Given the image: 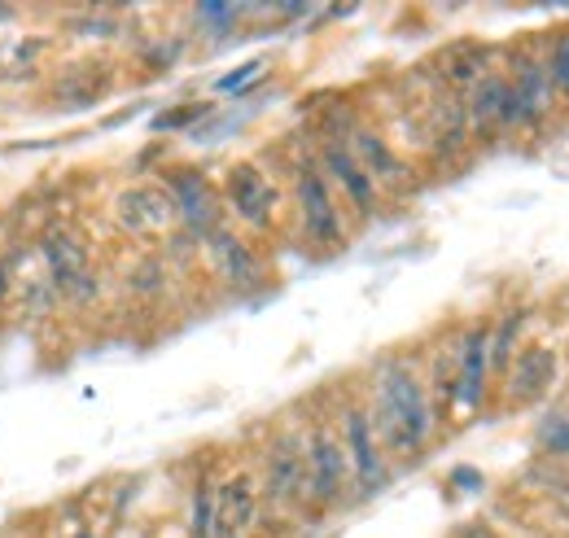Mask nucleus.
Returning <instances> with one entry per match:
<instances>
[{"label":"nucleus","mask_w":569,"mask_h":538,"mask_svg":"<svg viewBox=\"0 0 569 538\" xmlns=\"http://www.w3.org/2000/svg\"><path fill=\"white\" fill-rule=\"evenodd\" d=\"M202 114H207V106H176V110H167V114L153 119V132H180V128L198 123Z\"/></svg>","instance_id":"6ab92c4d"},{"label":"nucleus","mask_w":569,"mask_h":538,"mask_svg":"<svg viewBox=\"0 0 569 538\" xmlns=\"http://www.w3.org/2000/svg\"><path fill=\"white\" fill-rule=\"evenodd\" d=\"M293 198H298V219H302V237L311 246H342V210L333 202V189L320 171V162L302 158L293 162Z\"/></svg>","instance_id":"f03ea898"},{"label":"nucleus","mask_w":569,"mask_h":538,"mask_svg":"<svg viewBox=\"0 0 569 538\" xmlns=\"http://www.w3.org/2000/svg\"><path fill=\"white\" fill-rule=\"evenodd\" d=\"M202 241H207L211 271L228 285V289L250 293V289H259V285H263V263H259V255H254V250H250L232 228H211Z\"/></svg>","instance_id":"1a4fd4ad"},{"label":"nucleus","mask_w":569,"mask_h":538,"mask_svg":"<svg viewBox=\"0 0 569 538\" xmlns=\"http://www.w3.org/2000/svg\"><path fill=\"white\" fill-rule=\"evenodd\" d=\"M44 263H49V289L53 298H71V302H83L97 293V271H92V259L83 250V241L67 232V228H49L44 241Z\"/></svg>","instance_id":"7ed1b4c3"},{"label":"nucleus","mask_w":569,"mask_h":538,"mask_svg":"<svg viewBox=\"0 0 569 538\" xmlns=\"http://www.w3.org/2000/svg\"><path fill=\"white\" fill-rule=\"evenodd\" d=\"M259 521V481L250 472H232L214 486V535L211 538H246Z\"/></svg>","instance_id":"9d476101"},{"label":"nucleus","mask_w":569,"mask_h":538,"mask_svg":"<svg viewBox=\"0 0 569 538\" xmlns=\"http://www.w3.org/2000/svg\"><path fill=\"white\" fill-rule=\"evenodd\" d=\"M36 538H44V535H36Z\"/></svg>","instance_id":"a878e982"},{"label":"nucleus","mask_w":569,"mask_h":538,"mask_svg":"<svg viewBox=\"0 0 569 538\" xmlns=\"http://www.w3.org/2000/svg\"><path fill=\"white\" fill-rule=\"evenodd\" d=\"M487 359H491V333L487 329H473L465 337V350H460V372H456V399L465 411L482 404V390H487Z\"/></svg>","instance_id":"4468645a"},{"label":"nucleus","mask_w":569,"mask_h":538,"mask_svg":"<svg viewBox=\"0 0 569 538\" xmlns=\"http://www.w3.org/2000/svg\"><path fill=\"white\" fill-rule=\"evenodd\" d=\"M548 83L561 88L569 97V36L557 40V49H552V58H548Z\"/></svg>","instance_id":"aec40b11"},{"label":"nucleus","mask_w":569,"mask_h":538,"mask_svg":"<svg viewBox=\"0 0 569 538\" xmlns=\"http://www.w3.org/2000/svg\"><path fill=\"white\" fill-rule=\"evenodd\" d=\"M263 499L289 508L307 499V447L298 434H277L263 456Z\"/></svg>","instance_id":"423d86ee"},{"label":"nucleus","mask_w":569,"mask_h":538,"mask_svg":"<svg viewBox=\"0 0 569 538\" xmlns=\"http://www.w3.org/2000/svg\"><path fill=\"white\" fill-rule=\"evenodd\" d=\"M4 18H13V9H4V4H0V22H4Z\"/></svg>","instance_id":"5701e85b"},{"label":"nucleus","mask_w":569,"mask_h":538,"mask_svg":"<svg viewBox=\"0 0 569 538\" xmlns=\"http://www.w3.org/2000/svg\"><path fill=\"white\" fill-rule=\"evenodd\" d=\"M0 289H4V271H0Z\"/></svg>","instance_id":"393cba45"},{"label":"nucleus","mask_w":569,"mask_h":538,"mask_svg":"<svg viewBox=\"0 0 569 538\" xmlns=\"http://www.w3.org/2000/svg\"><path fill=\"white\" fill-rule=\"evenodd\" d=\"M74 538H97V535H92V530H79V535H74Z\"/></svg>","instance_id":"b1692460"},{"label":"nucleus","mask_w":569,"mask_h":538,"mask_svg":"<svg viewBox=\"0 0 569 538\" xmlns=\"http://www.w3.org/2000/svg\"><path fill=\"white\" fill-rule=\"evenodd\" d=\"M347 145H351V153L359 158V167L368 171V180H372L377 189H408V185H412V167L390 149V140L381 132L356 128Z\"/></svg>","instance_id":"f8f14e48"},{"label":"nucleus","mask_w":569,"mask_h":538,"mask_svg":"<svg viewBox=\"0 0 569 538\" xmlns=\"http://www.w3.org/2000/svg\"><path fill=\"white\" fill-rule=\"evenodd\" d=\"M512 106H517V123H539V119H543V110L552 106V83H548V70L539 67L535 58H521V62H517Z\"/></svg>","instance_id":"2eb2a0df"},{"label":"nucleus","mask_w":569,"mask_h":538,"mask_svg":"<svg viewBox=\"0 0 569 538\" xmlns=\"http://www.w3.org/2000/svg\"><path fill=\"white\" fill-rule=\"evenodd\" d=\"M302 447H307V499L316 508L338 504L347 495V481H351V465H347L342 438L329 425H316Z\"/></svg>","instance_id":"20e7f679"},{"label":"nucleus","mask_w":569,"mask_h":538,"mask_svg":"<svg viewBox=\"0 0 569 538\" xmlns=\"http://www.w3.org/2000/svg\"><path fill=\"white\" fill-rule=\"evenodd\" d=\"M552 377H557V355L543 350V346H530V350H521V359L512 363L508 395L521 399V404H530V399H539V395L552 386Z\"/></svg>","instance_id":"dca6fc26"},{"label":"nucleus","mask_w":569,"mask_h":538,"mask_svg":"<svg viewBox=\"0 0 569 538\" xmlns=\"http://www.w3.org/2000/svg\"><path fill=\"white\" fill-rule=\"evenodd\" d=\"M259 70H263V58H254V62H246V67H241V70H232V74H223V79H219V92H237V88H246V83H250V79H254Z\"/></svg>","instance_id":"412c9836"},{"label":"nucleus","mask_w":569,"mask_h":538,"mask_svg":"<svg viewBox=\"0 0 569 538\" xmlns=\"http://www.w3.org/2000/svg\"><path fill=\"white\" fill-rule=\"evenodd\" d=\"M167 193H171V202H176V215H180L198 237H207L211 228H219V223H214V219H219V202H214L211 185H207L202 171H176V176L167 180Z\"/></svg>","instance_id":"ddd939ff"},{"label":"nucleus","mask_w":569,"mask_h":538,"mask_svg":"<svg viewBox=\"0 0 569 538\" xmlns=\"http://www.w3.org/2000/svg\"><path fill=\"white\" fill-rule=\"evenodd\" d=\"M543 447H548V451H557V456H569V416L543 429Z\"/></svg>","instance_id":"4be33fe9"},{"label":"nucleus","mask_w":569,"mask_h":538,"mask_svg":"<svg viewBox=\"0 0 569 538\" xmlns=\"http://www.w3.org/2000/svg\"><path fill=\"white\" fill-rule=\"evenodd\" d=\"M223 198L232 206V215L250 228H272L277 206H281V189L268 180V171L259 162H237L223 180Z\"/></svg>","instance_id":"39448f33"},{"label":"nucleus","mask_w":569,"mask_h":538,"mask_svg":"<svg viewBox=\"0 0 569 538\" xmlns=\"http://www.w3.org/2000/svg\"><path fill=\"white\" fill-rule=\"evenodd\" d=\"M114 219L128 237H162L171 232V223L180 219L176 215V202L167 193V185H137V189H123L114 198Z\"/></svg>","instance_id":"0eeeda50"},{"label":"nucleus","mask_w":569,"mask_h":538,"mask_svg":"<svg viewBox=\"0 0 569 538\" xmlns=\"http://www.w3.org/2000/svg\"><path fill=\"white\" fill-rule=\"evenodd\" d=\"M372 434L386 451H395L399 460L421 456L429 447L433 420L438 411L429 404L426 381L408 359H386L377 368V399H372Z\"/></svg>","instance_id":"f257e3e1"},{"label":"nucleus","mask_w":569,"mask_h":538,"mask_svg":"<svg viewBox=\"0 0 569 538\" xmlns=\"http://www.w3.org/2000/svg\"><path fill=\"white\" fill-rule=\"evenodd\" d=\"M320 171H325V180H333V185L347 193V202H351V210H356L359 219L377 215V185L368 180V171L359 167V158L351 153L347 140H325V149H320Z\"/></svg>","instance_id":"9b49d317"},{"label":"nucleus","mask_w":569,"mask_h":538,"mask_svg":"<svg viewBox=\"0 0 569 538\" xmlns=\"http://www.w3.org/2000/svg\"><path fill=\"white\" fill-rule=\"evenodd\" d=\"M214 535V486L198 481L193 490V508H189V538H211Z\"/></svg>","instance_id":"f3484780"},{"label":"nucleus","mask_w":569,"mask_h":538,"mask_svg":"<svg viewBox=\"0 0 569 538\" xmlns=\"http://www.w3.org/2000/svg\"><path fill=\"white\" fill-rule=\"evenodd\" d=\"M193 13H198V22H211V27H207L211 36H228V27L237 22L241 9H237V4H198Z\"/></svg>","instance_id":"a211bd4d"},{"label":"nucleus","mask_w":569,"mask_h":538,"mask_svg":"<svg viewBox=\"0 0 569 538\" xmlns=\"http://www.w3.org/2000/svg\"><path fill=\"white\" fill-rule=\"evenodd\" d=\"M342 447H347V465H351V481L359 495H372L386 486V460H381V442L372 434V420L359 404L342 411Z\"/></svg>","instance_id":"6e6552de"}]
</instances>
